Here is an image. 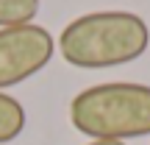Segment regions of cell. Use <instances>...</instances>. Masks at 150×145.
<instances>
[{
	"instance_id": "3957f363",
	"label": "cell",
	"mask_w": 150,
	"mask_h": 145,
	"mask_svg": "<svg viewBox=\"0 0 150 145\" xmlns=\"http://www.w3.org/2000/svg\"><path fill=\"white\" fill-rule=\"evenodd\" d=\"M56 42L42 25L0 28V89L17 86L50 64Z\"/></svg>"
},
{
	"instance_id": "7a4b0ae2",
	"label": "cell",
	"mask_w": 150,
	"mask_h": 145,
	"mask_svg": "<svg viewBox=\"0 0 150 145\" xmlns=\"http://www.w3.org/2000/svg\"><path fill=\"white\" fill-rule=\"evenodd\" d=\"M70 123L92 140H134L150 134V86L108 81L78 92L70 103Z\"/></svg>"
},
{
	"instance_id": "5b68a950",
	"label": "cell",
	"mask_w": 150,
	"mask_h": 145,
	"mask_svg": "<svg viewBox=\"0 0 150 145\" xmlns=\"http://www.w3.org/2000/svg\"><path fill=\"white\" fill-rule=\"evenodd\" d=\"M39 14V0H0V28L28 25Z\"/></svg>"
},
{
	"instance_id": "8992f818",
	"label": "cell",
	"mask_w": 150,
	"mask_h": 145,
	"mask_svg": "<svg viewBox=\"0 0 150 145\" xmlns=\"http://www.w3.org/2000/svg\"><path fill=\"white\" fill-rule=\"evenodd\" d=\"M89 145H125V142H111V140H92Z\"/></svg>"
},
{
	"instance_id": "6da1fadb",
	"label": "cell",
	"mask_w": 150,
	"mask_h": 145,
	"mask_svg": "<svg viewBox=\"0 0 150 145\" xmlns=\"http://www.w3.org/2000/svg\"><path fill=\"white\" fill-rule=\"evenodd\" d=\"M150 45V28L134 11H92L75 17L59 36L67 64L103 70L136 61Z\"/></svg>"
},
{
	"instance_id": "277c9868",
	"label": "cell",
	"mask_w": 150,
	"mask_h": 145,
	"mask_svg": "<svg viewBox=\"0 0 150 145\" xmlns=\"http://www.w3.org/2000/svg\"><path fill=\"white\" fill-rule=\"evenodd\" d=\"M25 129V109L17 98L0 92V145L17 140Z\"/></svg>"
}]
</instances>
